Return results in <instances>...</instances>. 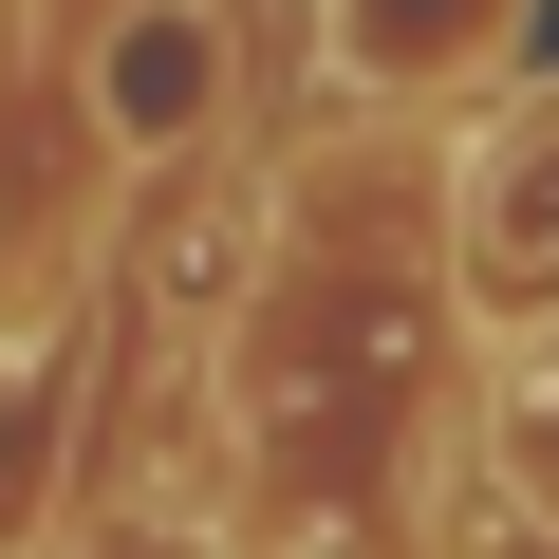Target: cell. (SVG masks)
Instances as JSON below:
<instances>
[{"label":"cell","mask_w":559,"mask_h":559,"mask_svg":"<svg viewBox=\"0 0 559 559\" xmlns=\"http://www.w3.org/2000/svg\"><path fill=\"white\" fill-rule=\"evenodd\" d=\"M94 131L131 168H168V150L224 131V0H112L94 20Z\"/></svg>","instance_id":"1"}]
</instances>
